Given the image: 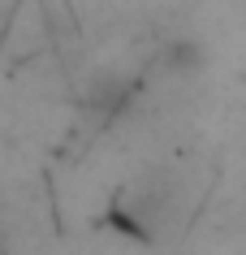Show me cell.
Listing matches in <instances>:
<instances>
[{
	"label": "cell",
	"instance_id": "obj_1",
	"mask_svg": "<svg viewBox=\"0 0 246 255\" xmlns=\"http://www.w3.org/2000/svg\"><path fill=\"white\" fill-rule=\"evenodd\" d=\"M190 216V195L173 169H147L117 186L108 203V225L143 247H168Z\"/></svg>",
	"mask_w": 246,
	"mask_h": 255
}]
</instances>
